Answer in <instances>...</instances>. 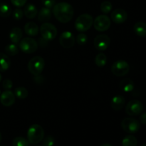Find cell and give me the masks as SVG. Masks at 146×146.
<instances>
[{"instance_id":"6da1fadb","label":"cell","mask_w":146,"mask_h":146,"mask_svg":"<svg viewBox=\"0 0 146 146\" xmlns=\"http://www.w3.org/2000/svg\"><path fill=\"white\" fill-rule=\"evenodd\" d=\"M74 8L67 2H60L53 7V14L55 18L61 23H67L74 17Z\"/></svg>"},{"instance_id":"7a4b0ae2","label":"cell","mask_w":146,"mask_h":146,"mask_svg":"<svg viewBox=\"0 0 146 146\" xmlns=\"http://www.w3.org/2000/svg\"><path fill=\"white\" fill-rule=\"evenodd\" d=\"M44 138V131L38 124L31 125L27 131V140L29 143L33 145L41 142Z\"/></svg>"},{"instance_id":"3957f363","label":"cell","mask_w":146,"mask_h":146,"mask_svg":"<svg viewBox=\"0 0 146 146\" xmlns=\"http://www.w3.org/2000/svg\"><path fill=\"white\" fill-rule=\"evenodd\" d=\"M94 24L92 16L88 14H83L77 17L75 21V28L80 32H85L89 30Z\"/></svg>"},{"instance_id":"277c9868","label":"cell","mask_w":146,"mask_h":146,"mask_svg":"<svg viewBox=\"0 0 146 146\" xmlns=\"http://www.w3.org/2000/svg\"><path fill=\"white\" fill-rule=\"evenodd\" d=\"M45 66L44 59L41 56H34L29 61L28 68L29 71L34 76H38L41 74Z\"/></svg>"},{"instance_id":"5b68a950","label":"cell","mask_w":146,"mask_h":146,"mask_svg":"<svg viewBox=\"0 0 146 146\" xmlns=\"http://www.w3.org/2000/svg\"><path fill=\"white\" fill-rule=\"evenodd\" d=\"M40 33L43 38L47 41H51L56 36L57 29L54 24L45 22L40 27Z\"/></svg>"},{"instance_id":"8992f818","label":"cell","mask_w":146,"mask_h":146,"mask_svg":"<svg viewBox=\"0 0 146 146\" xmlns=\"http://www.w3.org/2000/svg\"><path fill=\"white\" fill-rule=\"evenodd\" d=\"M38 44L35 39L30 37H26L20 41L19 48L26 54H32L38 49Z\"/></svg>"},{"instance_id":"52a82bcc","label":"cell","mask_w":146,"mask_h":146,"mask_svg":"<svg viewBox=\"0 0 146 146\" xmlns=\"http://www.w3.org/2000/svg\"><path fill=\"white\" fill-rule=\"evenodd\" d=\"M130 71V66L124 60H118L115 61L111 67L113 74L116 76H123Z\"/></svg>"},{"instance_id":"ba28073f","label":"cell","mask_w":146,"mask_h":146,"mask_svg":"<svg viewBox=\"0 0 146 146\" xmlns=\"http://www.w3.org/2000/svg\"><path fill=\"white\" fill-rule=\"evenodd\" d=\"M121 126L124 131L128 133H135L139 131L141 124L138 120L133 118H125L121 122Z\"/></svg>"},{"instance_id":"9c48e42d","label":"cell","mask_w":146,"mask_h":146,"mask_svg":"<svg viewBox=\"0 0 146 146\" xmlns=\"http://www.w3.org/2000/svg\"><path fill=\"white\" fill-rule=\"evenodd\" d=\"M143 106L138 100H131L125 106V112L131 116H137L143 112Z\"/></svg>"},{"instance_id":"30bf717a","label":"cell","mask_w":146,"mask_h":146,"mask_svg":"<svg viewBox=\"0 0 146 146\" xmlns=\"http://www.w3.org/2000/svg\"><path fill=\"white\" fill-rule=\"evenodd\" d=\"M94 27L96 30L98 31H106L110 28L111 21L106 15H99L94 21Z\"/></svg>"},{"instance_id":"8fae6325","label":"cell","mask_w":146,"mask_h":146,"mask_svg":"<svg viewBox=\"0 0 146 146\" xmlns=\"http://www.w3.org/2000/svg\"><path fill=\"white\" fill-rule=\"evenodd\" d=\"M110 44H111V39L106 34H98L94 38V47L98 51H106L108 48Z\"/></svg>"},{"instance_id":"7c38bea8","label":"cell","mask_w":146,"mask_h":146,"mask_svg":"<svg viewBox=\"0 0 146 146\" xmlns=\"http://www.w3.org/2000/svg\"><path fill=\"white\" fill-rule=\"evenodd\" d=\"M76 38L71 31H64L59 37V43L64 48H70L75 44Z\"/></svg>"},{"instance_id":"4fadbf2b","label":"cell","mask_w":146,"mask_h":146,"mask_svg":"<svg viewBox=\"0 0 146 146\" xmlns=\"http://www.w3.org/2000/svg\"><path fill=\"white\" fill-rule=\"evenodd\" d=\"M0 102L4 106H11L15 102V95L9 90H6L0 96Z\"/></svg>"},{"instance_id":"5bb4252c","label":"cell","mask_w":146,"mask_h":146,"mask_svg":"<svg viewBox=\"0 0 146 146\" xmlns=\"http://www.w3.org/2000/svg\"><path fill=\"white\" fill-rule=\"evenodd\" d=\"M128 14L123 9H116L111 14V19L115 24H122L127 20Z\"/></svg>"},{"instance_id":"9a60e30c","label":"cell","mask_w":146,"mask_h":146,"mask_svg":"<svg viewBox=\"0 0 146 146\" xmlns=\"http://www.w3.org/2000/svg\"><path fill=\"white\" fill-rule=\"evenodd\" d=\"M125 104V99L123 96L116 95L112 98L111 106L115 111H120L124 107Z\"/></svg>"},{"instance_id":"2e32d148","label":"cell","mask_w":146,"mask_h":146,"mask_svg":"<svg viewBox=\"0 0 146 146\" xmlns=\"http://www.w3.org/2000/svg\"><path fill=\"white\" fill-rule=\"evenodd\" d=\"M22 37V31L19 27H14L9 33L10 40L13 44H18L20 42Z\"/></svg>"},{"instance_id":"e0dca14e","label":"cell","mask_w":146,"mask_h":146,"mask_svg":"<svg viewBox=\"0 0 146 146\" xmlns=\"http://www.w3.org/2000/svg\"><path fill=\"white\" fill-rule=\"evenodd\" d=\"M24 14L27 18L31 19H34L36 17L37 14H38V10L34 4H27L24 7Z\"/></svg>"},{"instance_id":"ac0fdd59","label":"cell","mask_w":146,"mask_h":146,"mask_svg":"<svg viewBox=\"0 0 146 146\" xmlns=\"http://www.w3.org/2000/svg\"><path fill=\"white\" fill-rule=\"evenodd\" d=\"M24 31L27 35L34 36L38 34V27L36 23L30 21L24 26Z\"/></svg>"},{"instance_id":"d6986e66","label":"cell","mask_w":146,"mask_h":146,"mask_svg":"<svg viewBox=\"0 0 146 146\" xmlns=\"http://www.w3.org/2000/svg\"><path fill=\"white\" fill-rule=\"evenodd\" d=\"M51 18V9L43 7L40 9L38 14V19L41 22H46Z\"/></svg>"},{"instance_id":"ffe728a7","label":"cell","mask_w":146,"mask_h":146,"mask_svg":"<svg viewBox=\"0 0 146 146\" xmlns=\"http://www.w3.org/2000/svg\"><path fill=\"white\" fill-rule=\"evenodd\" d=\"M11 66V61L9 56L3 53H0V71H7Z\"/></svg>"},{"instance_id":"44dd1931","label":"cell","mask_w":146,"mask_h":146,"mask_svg":"<svg viewBox=\"0 0 146 146\" xmlns=\"http://www.w3.org/2000/svg\"><path fill=\"white\" fill-rule=\"evenodd\" d=\"M120 88L124 92H131L134 89V82L130 78H125L120 82Z\"/></svg>"},{"instance_id":"7402d4cb","label":"cell","mask_w":146,"mask_h":146,"mask_svg":"<svg viewBox=\"0 0 146 146\" xmlns=\"http://www.w3.org/2000/svg\"><path fill=\"white\" fill-rule=\"evenodd\" d=\"M134 31L138 36L141 37L146 36V23L138 21L134 25Z\"/></svg>"},{"instance_id":"603a6c76","label":"cell","mask_w":146,"mask_h":146,"mask_svg":"<svg viewBox=\"0 0 146 146\" xmlns=\"http://www.w3.org/2000/svg\"><path fill=\"white\" fill-rule=\"evenodd\" d=\"M11 14V8L7 3H0V17H9Z\"/></svg>"},{"instance_id":"cb8c5ba5","label":"cell","mask_w":146,"mask_h":146,"mask_svg":"<svg viewBox=\"0 0 146 146\" xmlns=\"http://www.w3.org/2000/svg\"><path fill=\"white\" fill-rule=\"evenodd\" d=\"M138 141L133 135H127L123 139L122 146H137Z\"/></svg>"},{"instance_id":"d4e9b609","label":"cell","mask_w":146,"mask_h":146,"mask_svg":"<svg viewBox=\"0 0 146 146\" xmlns=\"http://www.w3.org/2000/svg\"><path fill=\"white\" fill-rule=\"evenodd\" d=\"M107 63V57L106 54L101 53L95 58V64L98 67H104Z\"/></svg>"},{"instance_id":"484cf974","label":"cell","mask_w":146,"mask_h":146,"mask_svg":"<svg viewBox=\"0 0 146 146\" xmlns=\"http://www.w3.org/2000/svg\"><path fill=\"white\" fill-rule=\"evenodd\" d=\"M28 91L24 87H18L14 90V95L19 99H25L28 96Z\"/></svg>"},{"instance_id":"4316f807","label":"cell","mask_w":146,"mask_h":146,"mask_svg":"<svg viewBox=\"0 0 146 146\" xmlns=\"http://www.w3.org/2000/svg\"><path fill=\"white\" fill-rule=\"evenodd\" d=\"M5 52L9 56H15L19 53V48L17 44H10L5 47Z\"/></svg>"},{"instance_id":"83f0119b","label":"cell","mask_w":146,"mask_h":146,"mask_svg":"<svg viewBox=\"0 0 146 146\" xmlns=\"http://www.w3.org/2000/svg\"><path fill=\"white\" fill-rule=\"evenodd\" d=\"M13 146H29V143L28 140L23 137H17L12 141Z\"/></svg>"},{"instance_id":"f1b7e54d","label":"cell","mask_w":146,"mask_h":146,"mask_svg":"<svg viewBox=\"0 0 146 146\" xmlns=\"http://www.w3.org/2000/svg\"><path fill=\"white\" fill-rule=\"evenodd\" d=\"M112 4L109 1H104L101 4V11L104 14H108L112 9Z\"/></svg>"},{"instance_id":"f546056e","label":"cell","mask_w":146,"mask_h":146,"mask_svg":"<svg viewBox=\"0 0 146 146\" xmlns=\"http://www.w3.org/2000/svg\"><path fill=\"white\" fill-rule=\"evenodd\" d=\"M88 41V37L86 34L84 32H81L80 34H78L76 37V42L78 43L79 45H85Z\"/></svg>"},{"instance_id":"4dcf8cb0","label":"cell","mask_w":146,"mask_h":146,"mask_svg":"<svg viewBox=\"0 0 146 146\" xmlns=\"http://www.w3.org/2000/svg\"><path fill=\"white\" fill-rule=\"evenodd\" d=\"M54 143L55 140L51 135H48L43 139V146H53L54 145Z\"/></svg>"},{"instance_id":"1f68e13d","label":"cell","mask_w":146,"mask_h":146,"mask_svg":"<svg viewBox=\"0 0 146 146\" xmlns=\"http://www.w3.org/2000/svg\"><path fill=\"white\" fill-rule=\"evenodd\" d=\"M23 16H24V11L19 8L15 9L13 11V17H14V19L16 20H20L23 18Z\"/></svg>"},{"instance_id":"d6a6232c","label":"cell","mask_w":146,"mask_h":146,"mask_svg":"<svg viewBox=\"0 0 146 146\" xmlns=\"http://www.w3.org/2000/svg\"><path fill=\"white\" fill-rule=\"evenodd\" d=\"M41 3L44 6V7L51 9L56 4V1L55 0H41Z\"/></svg>"},{"instance_id":"836d02e7","label":"cell","mask_w":146,"mask_h":146,"mask_svg":"<svg viewBox=\"0 0 146 146\" xmlns=\"http://www.w3.org/2000/svg\"><path fill=\"white\" fill-rule=\"evenodd\" d=\"M2 86L5 90H10L13 86L12 81L10 79H4L2 82Z\"/></svg>"},{"instance_id":"e575fe53","label":"cell","mask_w":146,"mask_h":146,"mask_svg":"<svg viewBox=\"0 0 146 146\" xmlns=\"http://www.w3.org/2000/svg\"><path fill=\"white\" fill-rule=\"evenodd\" d=\"M27 0H11V4L17 7H22L27 3Z\"/></svg>"},{"instance_id":"d590c367","label":"cell","mask_w":146,"mask_h":146,"mask_svg":"<svg viewBox=\"0 0 146 146\" xmlns=\"http://www.w3.org/2000/svg\"><path fill=\"white\" fill-rule=\"evenodd\" d=\"M34 76L35 77L34 78V80L36 84H42L43 81H44V79H43V77L40 76V74L38 76Z\"/></svg>"},{"instance_id":"8d00e7d4","label":"cell","mask_w":146,"mask_h":146,"mask_svg":"<svg viewBox=\"0 0 146 146\" xmlns=\"http://www.w3.org/2000/svg\"><path fill=\"white\" fill-rule=\"evenodd\" d=\"M140 121L143 125H146V112L143 113L140 117Z\"/></svg>"},{"instance_id":"74e56055","label":"cell","mask_w":146,"mask_h":146,"mask_svg":"<svg viewBox=\"0 0 146 146\" xmlns=\"http://www.w3.org/2000/svg\"><path fill=\"white\" fill-rule=\"evenodd\" d=\"M101 146H112V145L109 143H104V144H103V145H101Z\"/></svg>"},{"instance_id":"f35d334b","label":"cell","mask_w":146,"mask_h":146,"mask_svg":"<svg viewBox=\"0 0 146 146\" xmlns=\"http://www.w3.org/2000/svg\"><path fill=\"white\" fill-rule=\"evenodd\" d=\"M1 139H2V136H1V133H0V143H1Z\"/></svg>"},{"instance_id":"ab89813d","label":"cell","mask_w":146,"mask_h":146,"mask_svg":"<svg viewBox=\"0 0 146 146\" xmlns=\"http://www.w3.org/2000/svg\"><path fill=\"white\" fill-rule=\"evenodd\" d=\"M1 79H2V76H1V74H0V82L1 81Z\"/></svg>"},{"instance_id":"60d3db41","label":"cell","mask_w":146,"mask_h":146,"mask_svg":"<svg viewBox=\"0 0 146 146\" xmlns=\"http://www.w3.org/2000/svg\"><path fill=\"white\" fill-rule=\"evenodd\" d=\"M141 146H146V143L145 144H143V145H142Z\"/></svg>"},{"instance_id":"b9f144b4","label":"cell","mask_w":146,"mask_h":146,"mask_svg":"<svg viewBox=\"0 0 146 146\" xmlns=\"http://www.w3.org/2000/svg\"><path fill=\"white\" fill-rule=\"evenodd\" d=\"M36 146H41V145H36Z\"/></svg>"},{"instance_id":"7bdbcfd3","label":"cell","mask_w":146,"mask_h":146,"mask_svg":"<svg viewBox=\"0 0 146 146\" xmlns=\"http://www.w3.org/2000/svg\"><path fill=\"white\" fill-rule=\"evenodd\" d=\"M1 146H4V145H1Z\"/></svg>"}]
</instances>
